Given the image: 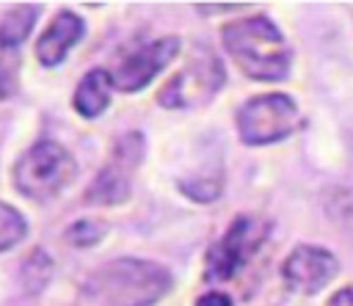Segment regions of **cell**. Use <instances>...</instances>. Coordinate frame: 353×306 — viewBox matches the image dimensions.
I'll return each mask as SVG.
<instances>
[{
    "label": "cell",
    "mask_w": 353,
    "mask_h": 306,
    "mask_svg": "<svg viewBox=\"0 0 353 306\" xmlns=\"http://www.w3.org/2000/svg\"><path fill=\"white\" fill-rule=\"evenodd\" d=\"M14 91H17V77H14V72L6 69V66H0V102H6L8 96H14Z\"/></svg>",
    "instance_id": "19"
},
{
    "label": "cell",
    "mask_w": 353,
    "mask_h": 306,
    "mask_svg": "<svg viewBox=\"0 0 353 306\" xmlns=\"http://www.w3.org/2000/svg\"><path fill=\"white\" fill-rule=\"evenodd\" d=\"M143 154H146L143 132L141 130L121 132L113 141L105 165L97 171L94 182L85 187L83 201L88 207H121V204H127L132 198V179L143 163Z\"/></svg>",
    "instance_id": "5"
},
{
    "label": "cell",
    "mask_w": 353,
    "mask_h": 306,
    "mask_svg": "<svg viewBox=\"0 0 353 306\" xmlns=\"http://www.w3.org/2000/svg\"><path fill=\"white\" fill-rule=\"evenodd\" d=\"M226 85V69L207 44H193L176 72L157 88L154 102L165 110H188L207 105Z\"/></svg>",
    "instance_id": "4"
},
{
    "label": "cell",
    "mask_w": 353,
    "mask_h": 306,
    "mask_svg": "<svg viewBox=\"0 0 353 306\" xmlns=\"http://www.w3.org/2000/svg\"><path fill=\"white\" fill-rule=\"evenodd\" d=\"M110 234V223L97 218V215H85V218H77L74 223H69L63 229V240L72 245V248H94L99 245L105 237Z\"/></svg>",
    "instance_id": "15"
},
{
    "label": "cell",
    "mask_w": 353,
    "mask_h": 306,
    "mask_svg": "<svg viewBox=\"0 0 353 306\" xmlns=\"http://www.w3.org/2000/svg\"><path fill=\"white\" fill-rule=\"evenodd\" d=\"M39 6L36 3H17L11 6L3 19H0V50H14L19 47L36 28L39 19Z\"/></svg>",
    "instance_id": "12"
},
{
    "label": "cell",
    "mask_w": 353,
    "mask_h": 306,
    "mask_svg": "<svg viewBox=\"0 0 353 306\" xmlns=\"http://www.w3.org/2000/svg\"><path fill=\"white\" fill-rule=\"evenodd\" d=\"M110 91H113V80H110V72L97 66V69H88L77 85H74V94H72V108L80 119H99L108 108H110Z\"/></svg>",
    "instance_id": "11"
},
{
    "label": "cell",
    "mask_w": 353,
    "mask_h": 306,
    "mask_svg": "<svg viewBox=\"0 0 353 306\" xmlns=\"http://www.w3.org/2000/svg\"><path fill=\"white\" fill-rule=\"evenodd\" d=\"M83 36H85V19L72 8H61L36 39V61L44 69L61 66Z\"/></svg>",
    "instance_id": "10"
},
{
    "label": "cell",
    "mask_w": 353,
    "mask_h": 306,
    "mask_svg": "<svg viewBox=\"0 0 353 306\" xmlns=\"http://www.w3.org/2000/svg\"><path fill=\"white\" fill-rule=\"evenodd\" d=\"M325 306H353V284H347V287L336 289V292L328 298V303H325Z\"/></svg>",
    "instance_id": "20"
},
{
    "label": "cell",
    "mask_w": 353,
    "mask_h": 306,
    "mask_svg": "<svg viewBox=\"0 0 353 306\" xmlns=\"http://www.w3.org/2000/svg\"><path fill=\"white\" fill-rule=\"evenodd\" d=\"M193 8L201 14H215V11H243L248 8V3H196Z\"/></svg>",
    "instance_id": "18"
},
{
    "label": "cell",
    "mask_w": 353,
    "mask_h": 306,
    "mask_svg": "<svg viewBox=\"0 0 353 306\" xmlns=\"http://www.w3.org/2000/svg\"><path fill=\"white\" fill-rule=\"evenodd\" d=\"M193 306H234V303H232V298H229L226 292H218V289H210V292H204V295H199Z\"/></svg>",
    "instance_id": "17"
},
{
    "label": "cell",
    "mask_w": 353,
    "mask_h": 306,
    "mask_svg": "<svg viewBox=\"0 0 353 306\" xmlns=\"http://www.w3.org/2000/svg\"><path fill=\"white\" fill-rule=\"evenodd\" d=\"M74 176H77L74 154L52 138H41L33 146H28L14 160L11 168V182L17 193L33 204H50L74 182Z\"/></svg>",
    "instance_id": "3"
},
{
    "label": "cell",
    "mask_w": 353,
    "mask_h": 306,
    "mask_svg": "<svg viewBox=\"0 0 353 306\" xmlns=\"http://www.w3.org/2000/svg\"><path fill=\"white\" fill-rule=\"evenodd\" d=\"M28 237V218L8 201H0V254L11 251Z\"/></svg>",
    "instance_id": "16"
},
{
    "label": "cell",
    "mask_w": 353,
    "mask_h": 306,
    "mask_svg": "<svg viewBox=\"0 0 353 306\" xmlns=\"http://www.w3.org/2000/svg\"><path fill=\"white\" fill-rule=\"evenodd\" d=\"M221 44L234 66L256 83H281L292 66V50L268 14H248L221 25Z\"/></svg>",
    "instance_id": "2"
},
{
    "label": "cell",
    "mask_w": 353,
    "mask_h": 306,
    "mask_svg": "<svg viewBox=\"0 0 353 306\" xmlns=\"http://www.w3.org/2000/svg\"><path fill=\"white\" fill-rule=\"evenodd\" d=\"M52 273H55V265L50 259V254L44 248H33L22 262H19V284L25 289V295H41L50 281H52Z\"/></svg>",
    "instance_id": "13"
},
{
    "label": "cell",
    "mask_w": 353,
    "mask_h": 306,
    "mask_svg": "<svg viewBox=\"0 0 353 306\" xmlns=\"http://www.w3.org/2000/svg\"><path fill=\"white\" fill-rule=\"evenodd\" d=\"M339 273V259L334 251L312 243L295 245L281 262L284 284L298 295H317L323 292Z\"/></svg>",
    "instance_id": "9"
},
{
    "label": "cell",
    "mask_w": 353,
    "mask_h": 306,
    "mask_svg": "<svg viewBox=\"0 0 353 306\" xmlns=\"http://www.w3.org/2000/svg\"><path fill=\"white\" fill-rule=\"evenodd\" d=\"M301 124L298 102L290 94L268 91L245 99L234 113L237 138L245 146H270L290 138Z\"/></svg>",
    "instance_id": "6"
},
{
    "label": "cell",
    "mask_w": 353,
    "mask_h": 306,
    "mask_svg": "<svg viewBox=\"0 0 353 306\" xmlns=\"http://www.w3.org/2000/svg\"><path fill=\"white\" fill-rule=\"evenodd\" d=\"M270 223L259 215L240 212L204 254V281H232L251 256L265 245Z\"/></svg>",
    "instance_id": "7"
},
{
    "label": "cell",
    "mask_w": 353,
    "mask_h": 306,
    "mask_svg": "<svg viewBox=\"0 0 353 306\" xmlns=\"http://www.w3.org/2000/svg\"><path fill=\"white\" fill-rule=\"evenodd\" d=\"M174 284L176 278L163 262L116 256L88 270L80 292L91 306H157Z\"/></svg>",
    "instance_id": "1"
},
{
    "label": "cell",
    "mask_w": 353,
    "mask_h": 306,
    "mask_svg": "<svg viewBox=\"0 0 353 306\" xmlns=\"http://www.w3.org/2000/svg\"><path fill=\"white\" fill-rule=\"evenodd\" d=\"M176 190L196 201V204H210L223 193V168H210L199 174H185L176 179Z\"/></svg>",
    "instance_id": "14"
},
{
    "label": "cell",
    "mask_w": 353,
    "mask_h": 306,
    "mask_svg": "<svg viewBox=\"0 0 353 306\" xmlns=\"http://www.w3.org/2000/svg\"><path fill=\"white\" fill-rule=\"evenodd\" d=\"M179 50H182V39L174 33L121 47L113 55V63L108 66L113 88L121 94L143 91L146 85H152V80L157 74H163V69L179 55Z\"/></svg>",
    "instance_id": "8"
}]
</instances>
